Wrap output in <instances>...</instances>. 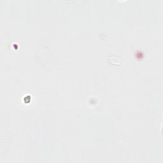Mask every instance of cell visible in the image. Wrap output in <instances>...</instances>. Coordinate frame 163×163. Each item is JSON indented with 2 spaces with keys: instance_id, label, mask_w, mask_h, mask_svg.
I'll list each match as a JSON object with an SVG mask.
<instances>
[{
  "instance_id": "cell-1",
  "label": "cell",
  "mask_w": 163,
  "mask_h": 163,
  "mask_svg": "<svg viewBox=\"0 0 163 163\" xmlns=\"http://www.w3.org/2000/svg\"><path fill=\"white\" fill-rule=\"evenodd\" d=\"M122 59L121 57L118 56H111L108 59V62L114 65H120L122 63Z\"/></svg>"
}]
</instances>
